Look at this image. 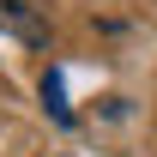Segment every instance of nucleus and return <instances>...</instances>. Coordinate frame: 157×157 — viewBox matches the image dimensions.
Listing matches in <instances>:
<instances>
[{"label": "nucleus", "instance_id": "nucleus-2", "mask_svg": "<svg viewBox=\"0 0 157 157\" xmlns=\"http://www.w3.org/2000/svg\"><path fill=\"white\" fill-rule=\"evenodd\" d=\"M42 97H48V109H55V121H60V127L73 121V109H67V97H60V73H48V78H42Z\"/></svg>", "mask_w": 157, "mask_h": 157}, {"label": "nucleus", "instance_id": "nucleus-1", "mask_svg": "<svg viewBox=\"0 0 157 157\" xmlns=\"http://www.w3.org/2000/svg\"><path fill=\"white\" fill-rule=\"evenodd\" d=\"M0 30L18 36V42H30V48L48 42V24H42V12L30 6V0H0Z\"/></svg>", "mask_w": 157, "mask_h": 157}]
</instances>
